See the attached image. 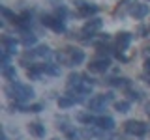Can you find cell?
Here are the masks:
<instances>
[{
    "label": "cell",
    "instance_id": "1",
    "mask_svg": "<svg viewBox=\"0 0 150 140\" xmlns=\"http://www.w3.org/2000/svg\"><path fill=\"white\" fill-rule=\"evenodd\" d=\"M6 93L11 99H15L17 103H25V101L34 97V90H32L30 86H26V84H23V82H11L6 88Z\"/></svg>",
    "mask_w": 150,
    "mask_h": 140
},
{
    "label": "cell",
    "instance_id": "2",
    "mask_svg": "<svg viewBox=\"0 0 150 140\" xmlns=\"http://www.w3.org/2000/svg\"><path fill=\"white\" fill-rule=\"evenodd\" d=\"M112 101V93L107 92V93H101V95H96L88 101V110L90 112H103L105 106Z\"/></svg>",
    "mask_w": 150,
    "mask_h": 140
},
{
    "label": "cell",
    "instance_id": "3",
    "mask_svg": "<svg viewBox=\"0 0 150 140\" xmlns=\"http://www.w3.org/2000/svg\"><path fill=\"white\" fill-rule=\"evenodd\" d=\"M124 129H126V133H129V134H135V136H144L146 134V125L143 123V121H137V120H128L124 123Z\"/></svg>",
    "mask_w": 150,
    "mask_h": 140
},
{
    "label": "cell",
    "instance_id": "4",
    "mask_svg": "<svg viewBox=\"0 0 150 140\" xmlns=\"http://www.w3.org/2000/svg\"><path fill=\"white\" fill-rule=\"evenodd\" d=\"M41 22H43V26L51 28V30L56 32V34H64V32H66V24H64V21H62V19H58V17L45 15L43 19H41Z\"/></svg>",
    "mask_w": 150,
    "mask_h": 140
},
{
    "label": "cell",
    "instance_id": "5",
    "mask_svg": "<svg viewBox=\"0 0 150 140\" xmlns=\"http://www.w3.org/2000/svg\"><path fill=\"white\" fill-rule=\"evenodd\" d=\"M109 65H111L109 58H98V60H94V62H90L88 71L90 73H105L107 69H109Z\"/></svg>",
    "mask_w": 150,
    "mask_h": 140
},
{
    "label": "cell",
    "instance_id": "6",
    "mask_svg": "<svg viewBox=\"0 0 150 140\" xmlns=\"http://www.w3.org/2000/svg\"><path fill=\"white\" fill-rule=\"evenodd\" d=\"M129 13H131L135 19H144V17L150 13V8L146 6V4H131Z\"/></svg>",
    "mask_w": 150,
    "mask_h": 140
},
{
    "label": "cell",
    "instance_id": "7",
    "mask_svg": "<svg viewBox=\"0 0 150 140\" xmlns=\"http://www.w3.org/2000/svg\"><path fill=\"white\" fill-rule=\"evenodd\" d=\"M101 26H103V21H101V19H90V21H88L86 24L83 26V34H84V36H88V34L92 36L94 32H98Z\"/></svg>",
    "mask_w": 150,
    "mask_h": 140
},
{
    "label": "cell",
    "instance_id": "8",
    "mask_svg": "<svg viewBox=\"0 0 150 140\" xmlns=\"http://www.w3.org/2000/svg\"><path fill=\"white\" fill-rule=\"evenodd\" d=\"M2 45H4V50L9 52V54H15L17 52V47H19L17 39H15V37H11V36H4L2 37Z\"/></svg>",
    "mask_w": 150,
    "mask_h": 140
},
{
    "label": "cell",
    "instance_id": "9",
    "mask_svg": "<svg viewBox=\"0 0 150 140\" xmlns=\"http://www.w3.org/2000/svg\"><path fill=\"white\" fill-rule=\"evenodd\" d=\"M131 37H133V36H131L129 32H120V34H118V41H116V47H118L120 52H124V50L129 47Z\"/></svg>",
    "mask_w": 150,
    "mask_h": 140
},
{
    "label": "cell",
    "instance_id": "10",
    "mask_svg": "<svg viewBox=\"0 0 150 140\" xmlns=\"http://www.w3.org/2000/svg\"><path fill=\"white\" fill-rule=\"evenodd\" d=\"M96 125L101 131H112V129H115V120L109 118V116H101V118L96 120Z\"/></svg>",
    "mask_w": 150,
    "mask_h": 140
},
{
    "label": "cell",
    "instance_id": "11",
    "mask_svg": "<svg viewBox=\"0 0 150 140\" xmlns=\"http://www.w3.org/2000/svg\"><path fill=\"white\" fill-rule=\"evenodd\" d=\"M84 58H86V56H84L83 50H79V49H69V64H71V65L83 64Z\"/></svg>",
    "mask_w": 150,
    "mask_h": 140
},
{
    "label": "cell",
    "instance_id": "12",
    "mask_svg": "<svg viewBox=\"0 0 150 140\" xmlns=\"http://www.w3.org/2000/svg\"><path fill=\"white\" fill-rule=\"evenodd\" d=\"M41 75H43V65H30L26 69V77L30 80H40Z\"/></svg>",
    "mask_w": 150,
    "mask_h": 140
},
{
    "label": "cell",
    "instance_id": "13",
    "mask_svg": "<svg viewBox=\"0 0 150 140\" xmlns=\"http://www.w3.org/2000/svg\"><path fill=\"white\" fill-rule=\"evenodd\" d=\"M28 131H30V134H34L36 138H43L45 136V125L38 123V121H34V123L28 125Z\"/></svg>",
    "mask_w": 150,
    "mask_h": 140
},
{
    "label": "cell",
    "instance_id": "14",
    "mask_svg": "<svg viewBox=\"0 0 150 140\" xmlns=\"http://www.w3.org/2000/svg\"><path fill=\"white\" fill-rule=\"evenodd\" d=\"M100 11V8L94 6V4H84L83 8H79V15L81 17H90V15H96Z\"/></svg>",
    "mask_w": 150,
    "mask_h": 140
},
{
    "label": "cell",
    "instance_id": "15",
    "mask_svg": "<svg viewBox=\"0 0 150 140\" xmlns=\"http://www.w3.org/2000/svg\"><path fill=\"white\" fill-rule=\"evenodd\" d=\"M107 82H109L111 86H115V88H126V86H129V78H126V77H115V78H109Z\"/></svg>",
    "mask_w": 150,
    "mask_h": 140
},
{
    "label": "cell",
    "instance_id": "16",
    "mask_svg": "<svg viewBox=\"0 0 150 140\" xmlns=\"http://www.w3.org/2000/svg\"><path fill=\"white\" fill-rule=\"evenodd\" d=\"M81 75H77V73H71V75H69V77H68V88H69V90H73V88H77L79 86V84H83V80H81Z\"/></svg>",
    "mask_w": 150,
    "mask_h": 140
},
{
    "label": "cell",
    "instance_id": "17",
    "mask_svg": "<svg viewBox=\"0 0 150 140\" xmlns=\"http://www.w3.org/2000/svg\"><path fill=\"white\" fill-rule=\"evenodd\" d=\"M73 105H75V101H73L71 95H60V99H58L60 108H69V106H73Z\"/></svg>",
    "mask_w": 150,
    "mask_h": 140
},
{
    "label": "cell",
    "instance_id": "18",
    "mask_svg": "<svg viewBox=\"0 0 150 140\" xmlns=\"http://www.w3.org/2000/svg\"><path fill=\"white\" fill-rule=\"evenodd\" d=\"M43 73L51 75V77H58V75H60V67H58V65H53V64H45L43 65Z\"/></svg>",
    "mask_w": 150,
    "mask_h": 140
},
{
    "label": "cell",
    "instance_id": "19",
    "mask_svg": "<svg viewBox=\"0 0 150 140\" xmlns=\"http://www.w3.org/2000/svg\"><path fill=\"white\" fill-rule=\"evenodd\" d=\"M2 75L8 78V80H11V82H15L17 80V71H15V67H6V69H2Z\"/></svg>",
    "mask_w": 150,
    "mask_h": 140
},
{
    "label": "cell",
    "instance_id": "20",
    "mask_svg": "<svg viewBox=\"0 0 150 140\" xmlns=\"http://www.w3.org/2000/svg\"><path fill=\"white\" fill-rule=\"evenodd\" d=\"M77 120L81 121V123H84V125H92V123H96V118H94L90 112H86V114H79V116H77Z\"/></svg>",
    "mask_w": 150,
    "mask_h": 140
},
{
    "label": "cell",
    "instance_id": "21",
    "mask_svg": "<svg viewBox=\"0 0 150 140\" xmlns=\"http://www.w3.org/2000/svg\"><path fill=\"white\" fill-rule=\"evenodd\" d=\"M34 54L40 56V58H47V56H51V49H49L47 45H40V47L34 50Z\"/></svg>",
    "mask_w": 150,
    "mask_h": 140
},
{
    "label": "cell",
    "instance_id": "22",
    "mask_svg": "<svg viewBox=\"0 0 150 140\" xmlns=\"http://www.w3.org/2000/svg\"><path fill=\"white\" fill-rule=\"evenodd\" d=\"M129 101H116L115 103V110L116 112H122V114H124V112H128L129 110Z\"/></svg>",
    "mask_w": 150,
    "mask_h": 140
},
{
    "label": "cell",
    "instance_id": "23",
    "mask_svg": "<svg viewBox=\"0 0 150 140\" xmlns=\"http://www.w3.org/2000/svg\"><path fill=\"white\" fill-rule=\"evenodd\" d=\"M36 41H38V36H34V34H25V37H23V45L25 47L36 45Z\"/></svg>",
    "mask_w": 150,
    "mask_h": 140
},
{
    "label": "cell",
    "instance_id": "24",
    "mask_svg": "<svg viewBox=\"0 0 150 140\" xmlns=\"http://www.w3.org/2000/svg\"><path fill=\"white\" fill-rule=\"evenodd\" d=\"M128 99L129 101H141V99H143V93L137 92V90H129L128 92Z\"/></svg>",
    "mask_w": 150,
    "mask_h": 140
},
{
    "label": "cell",
    "instance_id": "25",
    "mask_svg": "<svg viewBox=\"0 0 150 140\" xmlns=\"http://www.w3.org/2000/svg\"><path fill=\"white\" fill-rule=\"evenodd\" d=\"M41 110H43V105H41V103H36V105L28 106V112H41Z\"/></svg>",
    "mask_w": 150,
    "mask_h": 140
},
{
    "label": "cell",
    "instance_id": "26",
    "mask_svg": "<svg viewBox=\"0 0 150 140\" xmlns=\"http://www.w3.org/2000/svg\"><path fill=\"white\" fill-rule=\"evenodd\" d=\"M2 15L6 17V19H11V21H15V15H13V13L9 11L8 8H2Z\"/></svg>",
    "mask_w": 150,
    "mask_h": 140
},
{
    "label": "cell",
    "instance_id": "27",
    "mask_svg": "<svg viewBox=\"0 0 150 140\" xmlns=\"http://www.w3.org/2000/svg\"><path fill=\"white\" fill-rule=\"evenodd\" d=\"M66 13H68V11H66V8H56V17H58V19H64Z\"/></svg>",
    "mask_w": 150,
    "mask_h": 140
},
{
    "label": "cell",
    "instance_id": "28",
    "mask_svg": "<svg viewBox=\"0 0 150 140\" xmlns=\"http://www.w3.org/2000/svg\"><path fill=\"white\" fill-rule=\"evenodd\" d=\"M68 138L69 140H77L79 138V133H77V131H68Z\"/></svg>",
    "mask_w": 150,
    "mask_h": 140
},
{
    "label": "cell",
    "instance_id": "29",
    "mask_svg": "<svg viewBox=\"0 0 150 140\" xmlns=\"http://www.w3.org/2000/svg\"><path fill=\"white\" fill-rule=\"evenodd\" d=\"M144 71L150 75V60H146V62H144Z\"/></svg>",
    "mask_w": 150,
    "mask_h": 140
},
{
    "label": "cell",
    "instance_id": "30",
    "mask_svg": "<svg viewBox=\"0 0 150 140\" xmlns=\"http://www.w3.org/2000/svg\"><path fill=\"white\" fill-rule=\"evenodd\" d=\"M146 112H148V114H150V103H148V106H146Z\"/></svg>",
    "mask_w": 150,
    "mask_h": 140
},
{
    "label": "cell",
    "instance_id": "31",
    "mask_svg": "<svg viewBox=\"0 0 150 140\" xmlns=\"http://www.w3.org/2000/svg\"><path fill=\"white\" fill-rule=\"evenodd\" d=\"M0 140H8V138H6V134H2V138H0Z\"/></svg>",
    "mask_w": 150,
    "mask_h": 140
},
{
    "label": "cell",
    "instance_id": "32",
    "mask_svg": "<svg viewBox=\"0 0 150 140\" xmlns=\"http://www.w3.org/2000/svg\"><path fill=\"white\" fill-rule=\"evenodd\" d=\"M53 140H58V138H53Z\"/></svg>",
    "mask_w": 150,
    "mask_h": 140
}]
</instances>
